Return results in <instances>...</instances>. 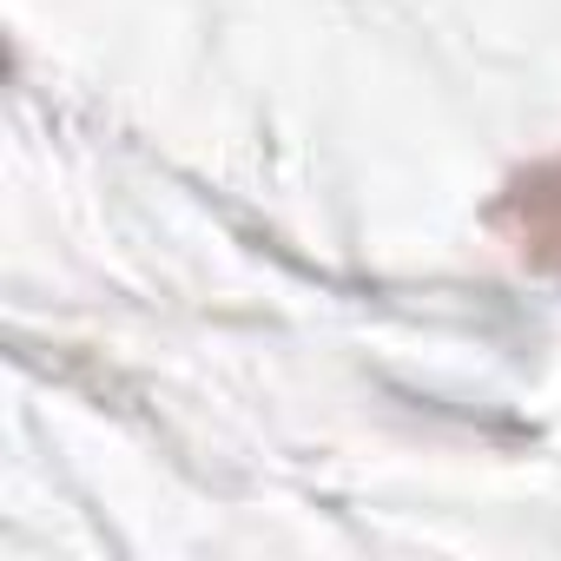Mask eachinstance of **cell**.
<instances>
[{
  "label": "cell",
  "mask_w": 561,
  "mask_h": 561,
  "mask_svg": "<svg viewBox=\"0 0 561 561\" xmlns=\"http://www.w3.org/2000/svg\"><path fill=\"white\" fill-rule=\"evenodd\" d=\"M554 179H561V165H554ZM515 205L528 211V218H522V251L561 257V192H548V172L522 179V185H515Z\"/></svg>",
  "instance_id": "obj_1"
}]
</instances>
